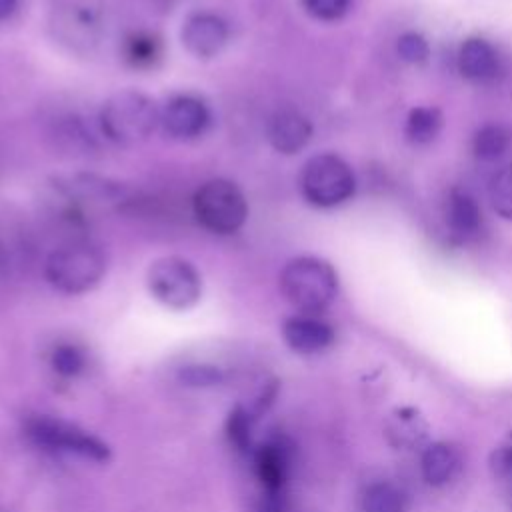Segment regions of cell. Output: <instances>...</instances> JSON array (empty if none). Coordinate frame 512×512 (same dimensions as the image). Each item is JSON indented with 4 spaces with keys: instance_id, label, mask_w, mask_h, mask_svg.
<instances>
[{
    "instance_id": "cell-14",
    "label": "cell",
    "mask_w": 512,
    "mask_h": 512,
    "mask_svg": "<svg viewBox=\"0 0 512 512\" xmlns=\"http://www.w3.org/2000/svg\"><path fill=\"white\" fill-rule=\"evenodd\" d=\"M56 30L62 36V40L70 42V46L74 44H84L90 46L92 42L98 40L100 36V14L96 10V6H92L90 2H72L66 4L58 18H56Z\"/></svg>"
},
{
    "instance_id": "cell-10",
    "label": "cell",
    "mask_w": 512,
    "mask_h": 512,
    "mask_svg": "<svg viewBox=\"0 0 512 512\" xmlns=\"http://www.w3.org/2000/svg\"><path fill=\"white\" fill-rule=\"evenodd\" d=\"M228 36V24L212 12H198L190 16L182 28L184 48L202 60L220 54L228 42Z\"/></svg>"
},
{
    "instance_id": "cell-17",
    "label": "cell",
    "mask_w": 512,
    "mask_h": 512,
    "mask_svg": "<svg viewBox=\"0 0 512 512\" xmlns=\"http://www.w3.org/2000/svg\"><path fill=\"white\" fill-rule=\"evenodd\" d=\"M446 222L456 238L476 236L482 226V212L476 200L464 190H452L446 206Z\"/></svg>"
},
{
    "instance_id": "cell-5",
    "label": "cell",
    "mask_w": 512,
    "mask_h": 512,
    "mask_svg": "<svg viewBox=\"0 0 512 512\" xmlns=\"http://www.w3.org/2000/svg\"><path fill=\"white\" fill-rule=\"evenodd\" d=\"M192 206L196 220L220 236L238 232L248 218V202L242 190L226 178L204 182L196 190Z\"/></svg>"
},
{
    "instance_id": "cell-25",
    "label": "cell",
    "mask_w": 512,
    "mask_h": 512,
    "mask_svg": "<svg viewBox=\"0 0 512 512\" xmlns=\"http://www.w3.org/2000/svg\"><path fill=\"white\" fill-rule=\"evenodd\" d=\"M56 140L66 148L72 150L74 154L80 152L82 156L90 152V148L94 146V140L90 138V134L86 132L84 124L78 118H66L58 124L56 128Z\"/></svg>"
},
{
    "instance_id": "cell-29",
    "label": "cell",
    "mask_w": 512,
    "mask_h": 512,
    "mask_svg": "<svg viewBox=\"0 0 512 512\" xmlns=\"http://www.w3.org/2000/svg\"><path fill=\"white\" fill-rule=\"evenodd\" d=\"M490 468L494 478L512 492V448H498L490 456Z\"/></svg>"
},
{
    "instance_id": "cell-16",
    "label": "cell",
    "mask_w": 512,
    "mask_h": 512,
    "mask_svg": "<svg viewBox=\"0 0 512 512\" xmlns=\"http://www.w3.org/2000/svg\"><path fill=\"white\" fill-rule=\"evenodd\" d=\"M460 466V452L446 442L428 446L422 456V474L430 486H444L452 482L458 476Z\"/></svg>"
},
{
    "instance_id": "cell-3",
    "label": "cell",
    "mask_w": 512,
    "mask_h": 512,
    "mask_svg": "<svg viewBox=\"0 0 512 512\" xmlns=\"http://www.w3.org/2000/svg\"><path fill=\"white\" fill-rule=\"evenodd\" d=\"M280 290L296 310L314 316L332 304L338 292V278L326 260L298 256L282 268Z\"/></svg>"
},
{
    "instance_id": "cell-30",
    "label": "cell",
    "mask_w": 512,
    "mask_h": 512,
    "mask_svg": "<svg viewBox=\"0 0 512 512\" xmlns=\"http://www.w3.org/2000/svg\"><path fill=\"white\" fill-rule=\"evenodd\" d=\"M260 512H282V504L278 500V494H266L260 506Z\"/></svg>"
},
{
    "instance_id": "cell-4",
    "label": "cell",
    "mask_w": 512,
    "mask_h": 512,
    "mask_svg": "<svg viewBox=\"0 0 512 512\" xmlns=\"http://www.w3.org/2000/svg\"><path fill=\"white\" fill-rule=\"evenodd\" d=\"M24 436L44 452L76 456L90 462H106L110 458L106 442L76 424L48 414H34L26 418Z\"/></svg>"
},
{
    "instance_id": "cell-9",
    "label": "cell",
    "mask_w": 512,
    "mask_h": 512,
    "mask_svg": "<svg viewBox=\"0 0 512 512\" xmlns=\"http://www.w3.org/2000/svg\"><path fill=\"white\" fill-rule=\"evenodd\" d=\"M210 122L208 106L190 94L174 96L164 110H160L162 128L178 140H190L200 136Z\"/></svg>"
},
{
    "instance_id": "cell-7",
    "label": "cell",
    "mask_w": 512,
    "mask_h": 512,
    "mask_svg": "<svg viewBox=\"0 0 512 512\" xmlns=\"http://www.w3.org/2000/svg\"><path fill=\"white\" fill-rule=\"evenodd\" d=\"M304 198L320 208H332L346 202L356 188L350 166L336 154L312 156L300 174Z\"/></svg>"
},
{
    "instance_id": "cell-2",
    "label": "cell",
    "mask_w": 512,
    "mask_h": 512,
    "mask_svg": "<svg viewBox=\"0 0 512 512\" xmlns=\"http://www.w3.org/2000/svg\"><path fill=\"white\" fill-rule=\"evenodd\" d=\"M108 268L100 246L86 240H72L50 252L44 264L46 280L64 294H82L100 284Z\"/></svg>"
},
{
    "instance_id": "cell-15",
    "label": "cell",
    "mask_w": 512,
    "mask_h": 512,
    "mask_svg": "<svg viewBox=\"0 0 512 512\" xmlns=\"http://www.w3.org/2000/svg\"><path fill=\"white\" fill-rule=\"evenodd\" d=\"M500 68L498 54L484 38H468L458 52V70L472 82H488Z\"/></svg>"
},
{
    "instance_id": "cell-31",
    "label": "cell",
    "mask_w": 512,
    "mask_h": 512,
    "mask_svg": "<svg viewBox=\"0 0 512 512\" xmlns=\"http://www.w3.org/2000/svg\"><path fill=\"white\" fill-rule=\"evenodd\" d=\"M16 6H18V0H0V20H6L8 16H12Z\"/></svg>"
},
{
    "instance_id": "cell-1",
    "label": "cell",
    "mask_w": 512,
    "mask_h": 512,
    "mask_svg": "<svg viewBox=\"0 0 512 512\" xmlns=\"http://www.w3.org/2000/svg\"><path fill=\"white\" fill-rule=\"evenodd\" d=\"M160 124L156 102L138 90H120L112 94L100 110V128L104 136L120 146L146 142Z\"/></svg>"
},
{
    "instance_id": "cell-24",
    "label": "cell",
    "mask_w": 512,
    "mask_h": 512,
    "mask_svg": "<svg viewBox=\"0 0 512 512\" xmlns=\"http://www.w3.org/2000/svg\"><path fill=\"white\" fill-rule=\"evenodd\" d=\"M488 196L494 212L506 220H512V164L500 168L492 176Z\"/></svg>"
},
{
    "instance_id": "cell-19",
    "label": "cell",
    "mask_w": 512,
    "mask_h": 512,
    "mask_svg": "<svg viewBox=\"0 0 512 512\" xmlns=\"http://www.w3.org/2000/svg\"><path fill=\"white\" fill-rule=\"evenodd\" d=\"M406 496L390 482L370 484L362 496L364 512H404Z\"/></svg>"
},
{
    "instance_id": "cell-28",
    "label": "cell",
    "mask_w": 512,
    "mask_h": 512,
    "mask_svg": "<svg viewBox=\"0 0 512 512\" xmlns=\"http://www.w3.org/2000/svg\"><path fill=\"white\" fill-rule=\"evenodd\" d=\"M308 14L318 20H338L350 6V0H302Z\"/></svg>"
},
{
    "instance_id": "cell-11",
    "label": "cell",
    "mask_w": 512,
    "mask_h": 512,
    "mask_svg": "<svg viewBox=\"0 0 512 512\" xmlns=\"http://www.w3.org/2000/svg\"><path fill=\"white\" fill-rule=\"evenodd\" d=\"M292 448L286 438L274 436L254 450V472L266 494H280L288 478Z\"/></svg>"
},
{
    "instance_id": "cell-22",
    "label": "cell",
    "mask_w": 512,
    "mask_h": 512,
    "mask_svg": "<svg viewBox=\"0 0 512 512\" xmlns=\"http://www.w3.org/2000/svg\"><path fill=\"white\" fill-rule=\"evenodd\" d=\"M124 56L136 68L152 66L160 56V40L150 32H134L126 40Z\"/></svg>"
},
{
    "instance_id": "cell-18",
    "label": "cell",
    "mask_w": 512,
    "mask_h": 512,
    "mask_svg": "<svg viewBox=\"0 0 512 512\" xmlns=\"http://www.w3.org/2000/svg\"><path fill=\"white\" fill-rule=\"evenodd\" d=\"M440 128H442L440 110L430 106H418L410 110L404 132L412 144H428L438 136Z\"/></svg>"
},
{
    "instance_id": "cell-13",
    "label": "cell",
    "mask_w": 512,
    "mask_h": 512,
    "mask_svg": "<svg viewBox=\"0 0 512 512\" xmlns=\"http://www.w3.org/2000/svg\"><path fill=\"white\" fill-rule=\"evenodd\" d=\"M312 138L310 120L294 110L282 108L268 122V140L272 148L280 154H296L300 152Z\"/></svg>"
},
{
    "instance_id": "cell-26",
    "label": "cell",
    "mask_w": 512,
    "mask_h": 512,
    "mask_svg": "<svg viewBox=\"0 0 512 512\" xmlns=\"http://www.w3.org/2000/svg\"><path fill=\"white\" fill-rule=\"evenodd\" d=\"M224 378V372L212 364H186L178 370V380L188 388L220 386Z\"/></svg>"
},
{
    "instance_id": "cell-21",
    "label": "cell",
    "mask_w": 512,
    "mask_h": 512,
    "mask_svg": "<svg viewBox=\"0 0 512 512\" xmlns=\"http://www.w3.org/2000/svg\"><path fill=\"white\" fill-rule=\"evenodd\" d=\"M50 368L62 378H76L86 370V354L72 342H60L50 352Z\"/></svg>"
},
{
    "instance_id": "cell-27",
    "label": "cell",
    "mask_w": 512,
    "mask_h": 512,
    "mask_svg": "<svg viewBox=\"0 0 512 512\" xmlns=\"http://www.w3.org/2000/svg\"><path fill=\"white\" fill-rule=\"evenodd\" d=\"M396 50L400 54V58L404 62H410V64H420L428 58V42L424 40L422 34H416V32H406L398 38V44H396Z\"/></svg>"
},
{
    "instance_id": "cell-8",
    "label": "cell",
    "mask_w": 512,
    "mask_h": 512,
    "mask_svg": "<svg viewBox=\"0 0 512 512\" xmlns=\"http://www.w3.org/2000/svg\"><path fill=\"white\" fill-rule=\"evenodd\" d=\"M54 190L64 198V214L78 220L86 208L116 206L126 200V188L98 174H64L54 178Z\"/></svg>"
},
{
    "instance_id": "cell-6",
    "label": "cell",
    "mask_w": 512,
    "mask_h": 512,
    "mask_svg": "<svg viewBox=\"0 0 512 512\" xmlns=\"http://www.w3.org/2000/svg\"><path fill=\"white\" fill-rule=\"evenodd\" d=\"M146 284L154 300L170 310H188L202 296V278L196 266L180 256L156 258L148 266Z\"/></svg>"
},
{
    "instance_id": "cell-20",
    "label": "cell",
    "mask_w": 512,
    "mask_h": 512,
    "mask_svg": "<svg viewBox=\"0 0 512 512\" xmlns=\"http://www.w3.org/2000/svg\"><path fill=\"white\" fill-rule=\"evenodd\" d=\"M510 146V132L500 124L482 126L472 140V150L480 160H496Z\"/></svg>"
},
{
    "instance_id": "cell-23",
    "label": "cell",
    "mask_w": 512,
    "mask_h": 512,
    "mask_svg": "<svg viewBox=\"0 0 512 512\" xmlns=\"http://www.w3.org/2000/svg\"><path fill=\"white\" fill-rule=\"evenodd\" d=\"M254 414L250 408L236 406L230 410L226 420V436L230 444L238 452H248L252 448V430H254Z\"/></svg>"
},
{
    "instance_id": "cell-12",
    "label": "cell",
    "mask_w": 512,
    "mask_h": 512,
    "mask_svg": "<svg viewBox=\"0 0 512 512\" xmlns=\"http://www.w3.org/2000/svg\"><path fill=\"white\" fill-rule=\"evenodd\" d=\"M282 338L298 354H316L334 342V330L312 314H300L282 324Z\"/></svg>"
}]
</instances>
